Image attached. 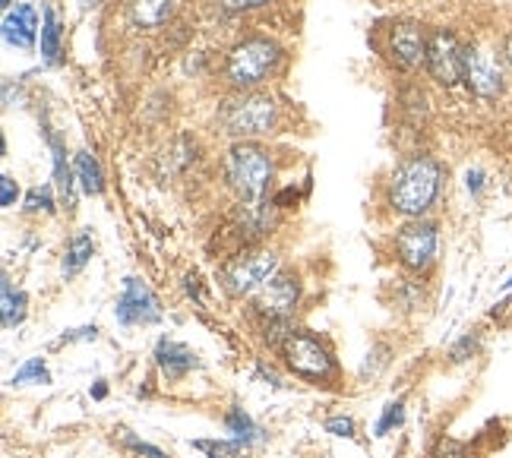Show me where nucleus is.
<instances>
[{"mask_svg": "<svg viewBox=\"0 0 512 458\" xmlns=\"http://www.w3.org/2000/svg\"><path fill=\"white\" fill-rule=\"evenodd\" d=\"M98 4V0H83V7H95Z\"/></svg>", "mask_w": 512, "mask_h": 458, "instance_id": "obj_38", "label": "nucleus"}, {"mask_svg": "<svg viewBox=\"0 0 512 458\" xmlns=\"http://www.w3.org/2000/svg\"><path fill=\"white\" fill-rule=\"evenodd\" d=\"M16 199H19V187H16V181H13L10 174H4V177H0V206L13 209Z\"/></svg>", "mask_w": 512, "mask_h": 458, "instance_id": "obj_28", "label": "nucleus"}, {"mask_svg": "<svg viewBox=\"0 0 512 458\" xmlns=\"http://www.w3.org/2000/svg\"><path fill=\"white\" fill-rule=\"evenodd\" d=\"M481 351V335L478 332H465L462 338H456V342L449 345V361L452 364H468L471 357H478Z\"/></svg>", "mask_w": 512, "mask_h": 458, "instance_id": "obj_24", "label": "nucleus"}, {"mask_svg": "<svg viewBox=\"0 0 512 458\" xmlns=\"http://www.w3.org/2000/svg\"><path fill=\"white\" fill-rule=\"evenodd\" d=\"M193 449L206 452L209 458H247V446L238 440H196Z\"/></svg>", "mask_w": 512, "mask_h": 458, "instance_id": "obj_23", "label": "nucleus"}, {"mask_svg": "<svg viewBox=\"0 0 512 458\" xmlns=\"http://www.w3.org/2000/svg\"><path fill=\"white\" fill-rule=\"evenodd\" d=\"M35 35H38V13L29 4H16L13 10H7L4 16V42L19 48V51H29L35 45Z\"/></svg>", "mask_w": 512, "mask_h": 458, "instance_id": "obj_14", "label": "nucleus"}, {"mask_svg": "<svg viewBox=\"0 0 512 458\" xmlns=\"http://www.w3.org/2000/svg\"><path fill=\"white\" fill-rule=\"evenodd\" d=\"M228 184L234 187L244 203L247 199H266V190L272 184V158L263 146L250 143V139H241L234 143L228 152Z\"/></svg>", "mask_w": 512, "mask_h": 458, "instance_id": "obj_4", "label": "nucleus"}, {"mask_svg": "<svg viewBox=\"0 0 512 458\" xmlns=\"http://www.w3.org/2000/svg\"><path fill=\"white\" fill-rule=\"evenodd\" d=\"M0 7H4V10H13V7H16V0H0Z\"/></svg>", "mask_w": 512, "mask_h": 458, "instance_id": "obj_37", "label": "nucleus"}, {"mask_svg": "<svg viewBox=\"0 0 512 458\" xmlns=\"http://www.w3.org/2000/svg\"><path fill=\"white\" fill-rule=\"evenodd\" d=\"M114 320L121 326H152L162 320V304L143 278H124V291L114 304Z\"/></svg>", "mask_w": 512, "mask_h": 458, "instance_id": "obj_11", "label": "nucleus"}, {"mask_svg": "<svg viewBox=\"0 0 512 458\" xmlns=\"http://www.w3.org/2000/svg\"><path fill=\"white\" fill-rule=\"evenodd\" d=\"M26 294L13 288L10 278H4V285H0V316H4V329H16L19 323L26 320Z\"/></svg>", "mask_w": 512, "mask_h": 458, "instance_id": "obj_21", "label": "nucleus"}, {"mask_svg": "<svg viewBox=\"0 0 512 458\" xmlns=\"http://www.w3.org/2000/svg\"><path fill=\"white\" fill-rule=\"evenodd\" d=\"M48 146H51V155H54V181H57V187H61L64 203L73 206V177H76V171L67 162V146L54 133H48Z\"/></svg>", "mask_w": 512, "mask_h": 458, "instance_id": "obj_20", "label": "nucleus"}, {"mask_svg": "<svg viewBox=\"0 0 512 458\" xmlns=\"http://www.w3.org/2000/svg\"><path fill=\"white\" fill-rule=\"evenodd\" d=\"M427 45H430V35L418 23H396L389 32L386 54L392 67L411 73L418 67H427Z\"/></svg>", "mask_w": 512, "mask_h": 458, "instance_id": "obj_12", "label": "nucleus"}, {"mask_svg": "<svg viewBox=\"0 0 512 458\" xmlns=\"http://www.w3.org/2000/svg\"><path fill=\"white\" fill-rule=\"evenodd\" d=\"M301 301V282L291 272H275L269 282L253 294V313L263 320H291Z\"/></svg>", "mask_w": 512, "mask_h": 458, "instance_id": "obj_10", "label": "nucleus"}, {"mask_svg": "<svg viewBox=\"0 0 512 458\" xmlns=\"http://www.w3.org/2000/svg\"><path fill=\"white\" fill-rule=\"evenodd\" d=\"M465 86L481 102H497L506 92V57L490 45H465Z\"/></svg>", "mask_w": 512, "mask_h": 458, "instance_id": "obj_5", "label": "nucleus"}, {"mask_svg": "<svg viewBox=\"0 0 512 458\" xmlns=\"http://www.w3.org/2000/svg\"><path fill=\"white\" fill-rule=\"evenodd\" d=\"M26 212H54V196H51V187H32L26 193Z\"/></svg>", "mask_w": 512, "mask_h": 458, "instance_id": "obj_26", "label": "nucleus"}, {"mask_svg": "<svg viewBox=\"0 0 512 458\" xmlns=\"http://www.w3.org/2000/svg\"><path fill=\"white\" fill-rule=\"evenodd\" d=\"M443 193V165L430 155H411L389 177V206L405 218H424Z\"/></svg>", "mask_w": 512, "mask_h": 458, "instance_id": "obj_1", "label": "nucleus"}, {"mask_svg": "<svg viewBox=\"0 0 512 458\" xmlns=\"http://www.w3.org/2000/svg\"><path fill=\"white\" fill-rule=\"evenodd\" d=\"M282 61V48L266 35H250L228 51L225 76L238 92H253L275 73Z\"/></svg>", "mask_w": 512, "mask_h": 458, "instance_id": "obj_2", "label": "nucleus"}, {"mask_svg": "<svg viewBox=\"0 0 512 458\" xmlns=\"http://www.w3.org/2000/svg\"><path fill=\"white\" fill-rule=\"evenodd\" d=\"M503 57H506V64L512 67V29H509L506 38H503Z\"/></svg>", "mask_w": 512, "mask_h": 458, "instance_id": "obj_34", "label": "nucleus"}, {"mask_svg": "<svg viewBox=\"0 0 512 458\" xmlns=\"http://www.w3.org/2000/svg\"><path fill=\"white\" fill-rule=\"evenodd\" d=\"M433 458H468V449L459 440H440V446H437V452H433Z\"/></svg>", "mask_w": 512, "mask_h": 458, "instance_id": "obj_31", "label": "nucleus"}, {"mask_svg": "<svg viewBox=\"0 0 512 458\" xmlns=\"http://www.w3.org/2000/svg\"><path fill=\"white\" fill-rule=\"evenodd\" d=\"M61 38H64L61 19H57L54 7H45V16H42V48H38V51H42V61L48 67L61 64Z\"/></svg>", "mask_w": 512, "mask_h": 458, "instance_id": "obj_17", "label": "nucleus"}, {"mask_svg": "<svg viewBox=\"0 0 512 458\" xmlns=\"http://www.w3.org/2000/svg\"><path fill=\"white\" fill-rule=\"evenodd\" d=\"M95 338H98V326H80V329L64 332L57 345H67V342H95Z\"/></svg>", "mask_w": 512, "mask_h": 458, "instance_id": "obj_32", "label": "nucleus"}, {"mask_svg": "<svg viewBox=\"0 0 512 458\" xmlns=\"http://www.w3.org/2000/svg\"><path fill=\"white\" fill-rule=\"evenodd\" d=\"M105 395H108V386H105L102 380H98V383H95V389H92V398H98V402H102Z\"/></svg>", "mask_w": 512, "mask_h": 458, "instance_id": "obj_35", "label": "nucleus"}, {"mask_svg": "<svg viewBox=\"0 0 512 458\" xmlns=\"http://www.w3.org/2000/svg\"><path fill=\"white\" fill-rule=\"evenodd\" d=\"M92 253H95V241H92V231H76L70 237V244L64 250V263H61V275L64 278H76L86 263L92 260Z\"/></svg>", "mask_w": 512, "mask_h": 458, "instance_id": "obj_15", "label": "nucleus"}, {"mask_svg": "<svg viewBox=\"0 0 512 458\" xmlns=\"http://www.w3.org/2000/svg\"><path fill=\"white\" fill-rule=\"evenodd\" d=\"M282 357H285V364L294 376H301V380H310V383H323L336 373L332 354L317 342V338H310L304 332H291L285 338Z\"/></svg>", "mask_w": 512, "mask_h": 458, "instance_id": "obj_8", "label": "nucleus"}, {"mask_svg": "<svg viewBox=\"0 0 512 458\" xmlns=\"http://www.w3.org/2000/svg\"><path fill=\"white\" fill-rule=\"evenodd\" d=\"M465 187H468L471 196L478 199V196L484 193V187H487V174H484L481 168H471V171L465 174Z\"/></svg>", "mask_w": 512, "mask_h": 458, "instance_id": "obj_33", "label": "nucleus"}, {"mask_svg": "<svg viewBox=\"0 0 512 458\" xmlns=\"http://www.w3.org/2000/svg\"><path fill=\"white\" fill-rule=\"evenodd\" d=\"M500 291H503V294H509V291H512V275L506 278V282H503V288H500Z\"/></svg>", "mask_w": 512, "mask_h": 458, "instance_id": "obj_36", "label": "nucleus"}, {"mask_svg": "<svg viewBox=\"0 0 512 458\" xmlns=\"http://www.w3.org/2000/svg\"><path fill=\"white\" fill-rule=\"evenodd\" d=\"M440 253V228L430 218H411L396 234V256L408 272H427Z\"/></svg>", "mask_w": 512, "mask_h": 458, "instance_id": "obj_6", "label": "nucleus"}, {"mask_svg": "<svg viewBox=\"0 0 512 458\" xmlns=\"http://www.w3.org/2000/svg\"><path fill=\"white\" fill-rule=\"evenodd\" d=\"M275 272H279V256H275L272 250L247 253V256H238V260L225 266L222 285L231 297H253Z\"/></svg>", "mask_w": 512, "mask_h": 458, "instance_id": "obj_9", "label": "nucleus"}, {"mask_svg": "<svg viewBox=\"0 0 512 458\" xmlns=\"http://www.w3.org/2000/svg\"><path fill=\"white\" fill-rule=\"evenodd\" d=\"M326 433L342 436V440H351V436H354V421H351V417H329Z\"/></svg>", "mask_w": 512, "mask_h": 458, "instance_id": "obj_29", "label": "nucleus"}, {"mask_svg": "<svg viewBox=\"0 0 512 458\" xmlns=\"http://www.w3.org/2000/svg\"><path fill=\"white\" fill-rule=\"evenodd\" d=\"M266 4H269V0H219V7L225 13H247V10H260Z\"/></svg>", "mask_w": 512, "mask_h": 458, "instance_id": "obj_30", "label": "nucleus"}, {"mask_svg": "<svg viewBox=\"0 0 512 458\" xmlns=\"http://www.w3.org/2000/svg\"><path fill=\"white\" fill-rule=\"evenodd\" d=\"M427 73L443 89L465 86V45L452 29H433L427 45Z\"/></svg>", "mask_w": 512, "mask_h": 458, "instance_id": "obj_7", "label": "nucleus"}, {"mask_svg": "<svg viewBox=\"0 0 512 458\" xmlns=\"http://www.w3.org/2000/svg\"><path fill=\"white\" fill-rule=\"evenodd\" d=\"M219 121L225 133L241 143V139L272 133L275 124H279V105H275V98L266 92H238L222 105Z\"/></svg>", "mask_w": 512, "mask_h": 458, "instance_id": "obj_3", "label": "nucleus"}, {"mask_svg": "<svg viewBox=\"0 0 512 458\" xmlns=\"http://www.w3.org/2000/svg\"><path fill=\"white\" fill-rule=\"evenodd\" d=\"M405 424V402H389L380 414L377 427H373V436H389L396 427Z\"/></svg>", "mask_w": 512, "mask_h": 458, "instance_id": "obj_25", "label": "nucleus"}, {"mask_svg": "<svg viewBox=\"0 0 512 458\" xmlns=\"http://www.w3.org/2000/svg\"><path fill=\"white\" fill-rule=\"evenodd\" d=\"M73 171H76V181H80L83 193L95 196L105 190V174H102V165H98V158L92 152H76L73 158Z\"/></svg>", "mask_w": 512, "mask_h": 458, "instance_id": "obj_18", "label": "nucleus"}, {"mask_svg": "<svg viewBox=\"0 0 512 458\" xmlns=\"http://www.w3.org/2000/svg\"><path fill=\"white\" fill-rule=\"evenodd\" d=\"M225 427L231 433V440H238L244 446H256V443H266V433L263 427L253 424V417L244 411V408H231L228 417H225Z\"/></svg>", "mask_w": 512, "mask_h": 458, "instance_id": "obj_19", "label": "nucleus"}, {"mask_svg": "<svg viewBox=\"0 0 512 458\" xmlns=\"http://www.w3.org/2000/svg\"><path fill=\"white\" fill-rule=\"evenodd\" d=\"M177 0H130V19L140 29H159L168 23Z\"/></svg>", "mask_w": 512, "mask_h": 458, "instance_id": "obj_16", "label": "nucleus"}, {"mask_svg": "<svg viewBox=\"0 0 512 458\" xmlns=\"http://www.w3.org/2000/svg\"><path fill=\"white\" fill-rule=\"evenodd\" d=\"M13 386H48L51 383V370L42 357H29V361L13 373Z\"/></svg>", "mask_w": 512, "mask_h": 458, "instance_id": "obj_22", "label": "nucleus"}, {"mask_svg": "<svg viewBox=\"0 0 512 458\" xmlns=\"http://www.w3.org/2000/svg\"><path fill=\"white\" fill-rule=\"evenodd\" d=\"M155 364H159L168 383H177V380H184L190 370H196L200 361H196V354L187 345L174 342V338H159V345H155Z\"/></svg>", "mask_w": 512, "mask_h": 458, "instance_id": "obj_13", "label": "nucleus"}, {"mask_svg": "<svg viewBox=\"0 0 512 458\" xmlns=\"http://www.w3.org/2000/svg\"><path fill=\"white\" fill-rule=\"evenodd\" d=\"M117 433H121L124 446H127V449H133L136 455H143V458H168L162 449H155V446H149V443H143V440H136V436H133L130 430H117Z\"/></svg>", "mask_w": 512, "mask_h": 458, "instance_id": "obj_27", "label": "nucleus"}]
</instances>
